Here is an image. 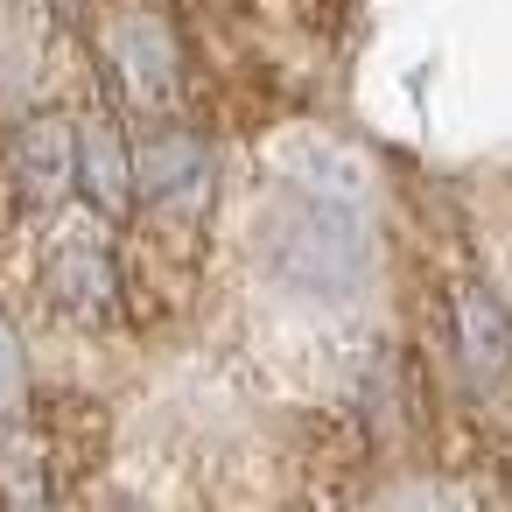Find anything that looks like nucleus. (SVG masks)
<instances>
[{
    "instance_id": "nucleus-1",
    "label": "nucleus",
    "mask_w": 512,
    "mask_h": 512,
    "mask_svg": "<svg viewBox=\"0 0 512 512\" xmlns=\"http://www.w3.org/2000/svg\"><path fill=\"white\" fill-rule=\"evenodd\" d=\"M260 267L309 302H351L372 281V232L351 197L330 190H288L260 218Z\"/></svg>"
},
{
    "instance_id": "nucleus-2",
    "label": "nucleus",
    "mask_w": 512,
    "mask_h": 512,
    "mask_svg": "<svg viewBox=\"0 0 512 512\" xmlns=\"http://www.w3.org/2000/svg\"><path fill=\"white\" fill-rule=\"evenodd\" d=\"M456 351H463V372L477 379V393L512 386V309L484 281L456 288Z\"/></svg>"
},
{
    "instance_id": "nucleus-3",
    "label": "nucleus",
    "mask_w": 512,
    "mask_h": 512,
    "mask_svg": "<svg viewBox=\"0 0 512 512\" xmlns=\"http://www.w3.org/2000/svg\"><path fill=\"white\" fill-rule=\"evenodd\" d=\"M15 386H22V344H15L8 323H0V400H15Z\"/></svg>"
},
{
    "instance_id": "nucleus-4",
    "label": "nucleus",
    "mask_w": 512,
    "mask_h": 512,
    "mask_svg": "<svg viewBox=\"0 0 512 512\" xmlns=\"http://www.w3.org/2000/svg\"><path fill=\"white\" fill-rule=\"evenodd\" d=\"M400 512H477V505H470L463 491H442V484H435V491H414Z\"/></svg>"
}]
</instances>
